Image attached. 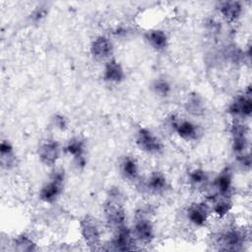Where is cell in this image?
I'll return each mask as SVG.
<instances>
[{
	"instance_id": "cell-18",
	"label": "cell",
	"mask_w": 252,
	"mask_h": 252,
	"mask_svg": "<svg viewBox=\"0 0 252 252\" xmlns=\"http://www.w3.org/2000/svg\"><path fill=\"white\" fill-rule=\"evenodd\" d=\"M146 189L154 195H161L168 189L166 176L160 171L152 172L146 180Z\"/></svg>"
},
{
	"instance_id": "cell-9",
	"label": "cell",
	"mask_w": 252,
	"mask_h": 252,
	"mask_svg": "<svg viewBox=\"0 0 252 252\" xmlns=\"http://www.w3.org/2000/svg\"><path fill=\"white\" fill-rule=\"evenodd\" d=\"M245 242V234L239 228H227L220 231L218 235L217 243L221 250H240Z\"/></svg>"
},
{
	"instance_id": "cell-15",
	"label": "cell",
	"mask_w": 252,
	"mask_h": 252,
	"mask_svg": "<svg viewBox=\"0 0 252 252\" xmlns=\"http://www.w3.org/2000/svg\"><path fill=\"white\" fill-rule=\"evenodd\" d=\"M85 149V142L80 137L71 138L64 148V151L73 158L74 164L78 168H82L86 165Z\"/></svg>"
},
{
	"instance_id": "cell-17",
	"label": "cell",
	"mask_w": 252,
	"mask_h": 252,
	"mask_svg": "<svg viewBox=\"0 0 252 252\" xmlns=\"http://www.w3.org/2000/svg\"><path fill=\"white\" fill-rule=\"evenodd\" d=\"M218 10L224 21L227 23H234L241 17L243 6L239 1H223L219 3Z\"/></svg>"
},
{
	"instance_id": "cell-1",
	"label": "cell",
	"mask_w": 252,
	"mask_h": 252,
	"mask_svg": "<svg viewBox=\"0 0 252 252\" xmlns=\"http://www.w3.org/2000/svg\"><path fill=\"white\" fill-rule=\"evenodd\" d=\"M103 213L107 223L114 229L125 224L126 213L121 202L119 190L111 189L103 206Z\"/></svg>"
},
{
	"instance_id": "cell-11",
	"label": "cell",
	"mask_w": 252,
	"mask_h": 252,
	"mask_svg": "<svg viewBox=\"0 0 252 252\" xmlns=\"http://www.w3.org/2000/svg\"><path fill=\"white\" fill-rule=\"evenodd\" d=\"M60 145L56 140L47 139L40 143L37 149V156L45 166H54L60 157Z\"/></svg>"
},
{
	"instance_id": "cell-13",
	"label": "cell",
	"mask_w": 252,
	"mask_h": 252,
	"mask_svg": "<svg viewBox=\"0 0 252 252\" xmlns=\"http://www.w3.org/2000/svg\"><path fill=\"white\" fill-rule=\"evenodd\" d=\"M135 242L136 240L133 236L132 230L126 224H123L114 229L111 245L115 250H133L135 248Z\"/></svg>"
},
{
	"instance_id": "cell-25",
	"label": "cell",
	"mask_w": 252,
	"mask_h": 252,
	"mask_svg": "<svg viewBox=\"0 0 252 252\" xmlns=\"http://www.w3.org/2000/svg\"><path fill=\"white\" fill-rule=\"evenodd\" d=\"M153 92L159 97H167L171 93V85L166 79H156L152 84Z\"/></svg>"
},
{
	"instance_id": "cell-16",
	"label": "cell",
	"mask_w": 252,
	"mask_h": 252,
	"mask_svg": "<svg viewBox=\"0 0 252 252\" xmlns=\"http://www.w3.org/2000/svg\"><path fill=\"white\" fill-rule=\"evenodd\" d=\"M102 78L109 84H120L125 79V71L117 60L111 58L104 65Z\"/></svg>"
},
{
	"instance_id": "cell-4",
	"label": "cell",
	"mask_w": 252,
	"mask_h": 252,
	"mask_svg": "<svg viewBox=\"0 0 252 252\" xmlns=\"http://www.w3.org/2000/svg\"><path fill=\"white\" fill-rule=\"evenodd\" d=\"M135 143L140 151L149 155L159 154L163 149L160 139L147 127H140L137 130Z\"/></svg>"
},
{
	"instance_id": "cell-24",
	"label": "cell",
	"mask_w": 252,
	"mask_h": 252,
	"mask_svg": "<svg viewBox=\"0 0 252 252\" xmlns=\"http://www.w3.org/2000/svg\"><path fill=\"white\" fill-rule=\"evenodd\" d=\"M188 182L194 188L206 187L209 183L208 173L202 168H194L188 173Z\"/></svg>"
},
{
	"instance_id": "cell-5",
	"label": "cell",
	"mask_w": 252,
	"mask_h": 252,
	"mask_svg": "<svg viewBox=\"0 0 252 252\" xmlns=\"http://www.w3.org/2000/svg\"><path fill=\"white\" fill-rule=\"evenodd\" d=\"M227 113L234 119H247L252 114V97L250 86L244 93L237 94L228 104Z\"/></svg>"
},
{
	"instance_id": "cell-7",
	"label": "cell",
	"mask_w": 252,
	"mask_h": 252,
	"mask_svg": "<svg viewBox=\"0 0 252 252\" xmlns=\"http://www.w3.org/2000/svg\"><path fill=\"white\" fill-rule=\"evenodd\" d=\"M131 230L135 240L141 244H150L155 237L154 223L145 213L136 215Z\"/></svg>"
},
{
	"instance_id": "cell-8",
	"label": "cell",
	"mask_w": 252,
	"mask_h": 252,
	"mask_svg": "<svg viewBox=\"0 0 252 252\" xmlns=\"http://www.w3.org/2000/svg\"><path fill=\"white\" fill-rule=\"evenodd\" d=\"M233 175L230 168L222 169L214 179L210 192V200L214 201L218 197H230L232 191Z\"/></svg>"
},
{
	"instance_id": "cell-20",
	"label": "cell",
	"mask_w": 252,
	"mask_h": 252,
	"mask_svg": "<svg viewBox=\"0 0 252 252\" xmlns=\"http://www.w3.org/2000/svg\"><path fill=\"white\" fill-rule=\"evenodd\" d=\"M122 177L129 181H135L139 177L140 168L137 159L131 156H126L122 158L119 165Z\"/></svg>"
},
{
	"instance_id": "cell-2",
	"label": "cell",
	"mask_w": 252,
	"mask_h": 252,
	"mask_svg": "<svg viewBox=\"0 0 252 252\" xmlns=\"http://www.w3.org/2000/svg\"><path fill=\"white\" fill-rule=\"evenodd\" d=\"M65 182V170L61 167L54 168L51 171L48 181L39 189L38 197L43 203L52 204L61 196Z\"/></svg>"
},
{
	"instance_id": "cell-27",
	"label": "cell",
	"mask_w": 252,
	"mask_h": 252,
	"mask_svg": "<svg viewBox=\"0 0 252 252\" xmlns=\"http://www.w3.org/2000/svg\"><path fill=\"white\" fill-rule=\"evenodd\" d=\"M48 13V9L47 6L45 5H39L37 6L30 15V20L32 23H38L40 22L42 19H44L46 17Z\"/></svg>"
},
{
	"instance_id": "cell-3",
	"label": "cell",
	"mask_w": 252,
	"mask_h": 252,
	"mask_svg": "<svg viewBox=\"0 0 252 252\" xmlns=\"http://www.w3.org/2000/svg\"><path fill=\"white\" fill-rule=\"evenodd\" d=\"M231 148L235 156H240L248 152L249 148V129L247 125L238 119H234L230 125Z\"/></svg>"
},
{
	"instance_id": "cell-14",
	"label": "cell",
	"mask_w": 252,
	"mask_h": 252,
	"mask_svg": "<svg viewBox=\"0 0 252 252\" xmlns=\"http://www.w3.org/2000/svg\"><path fill=\"white\" fill-rule=\"evenodd\" d=\"M90 51L95 60L107 61L113 54L112 41L105 35H98L92 41Z\"/></svg>"
},
{
	"instance_id": "cell-22",
	"label": "cell",
	"mask_w": 252,
	"mask_h": 252,
	"mask_svg": "<svg viewBox=\"0 0 252 252\" xmlns=\"http://www.w3.org/2000/svg\"><path fill=\"white\" fill-rule=\"evenodd\" d=\"M211 212L214 213L219 219H222L226 217L232 209L233 203L230 197H218L214 201H212Z\"/></svg>"
},
{
	"instance_id": "cell-23",
	"label": "cell",
	"mask_w": 252,
	"mask_h": 252,
	"mask_svg": "<svg viewBox=\"0 0 252 252\" xmlns=\"http://www.w3.org/2000/svg\"><path fill=\"white\" fill-rule=\"evenodd\" d=\"M185 109L194 116H200L205 112V103L198 94H191L185 101Z\"/></svg>"
},
{
	"instance_id": "cell-19",
	"label": "cell",
	"mask_w": 252,
	"mask_h": 252,
	"mask_svg": "<svg viewBox=\"0 0 252 252\" xmlns=\"http://www.w3.org/2000/svg\"><path fill=\"white\" fill-rule=\"evenodd\" d=\"M144 37L146 42L157 51H162L168 45V36L166 32L160 29H151L147 31Z\"/></svg>"
},
{
	"instance_id": "cell-10",
	"label": "cell",
	"mask_w": 252,
	"mask_h": 252,
	"mask_svg": "<svg viewBox=\"0 0 252 252\" xmlns=\"http://www.w3.org/2000/svg\"><path fill=\"white\" fill-rule=\"evenodd\" d=\"M80 231L85 242L92 248H95L100 244V229L93 217L86 216L80 222Z\"/></svg>"
},
{
	"instance_id": "cell-26",
	"label": "cell",
	"mask_w": 252,
	"mask_h": 252,
	"mask_svg": "<svg viewBox=\"0 0 252 252\" xmlns=\"http://www.w3.org/2000/svg\"><path fill=\"white\" fill-rule=\"evenodd\" d=\"M13 245L16 250L19 251H32L35 249V243L28 235L22 234L14 239Z\"/></svg>"
},
{
	"instance_id": "cell-29",
	"label": "cell",
	"mask_w": 252,
	"mask_h": 252,
	"mask_svg": "<svg viewBox=\"0 0 252 252\" xmlns=\"http://www.w3.org/2000/svg\"><path fill=\"white\" fill-rule=\"evenodd\" d=\"M237 160H238V163L240 166L243 167L244 170H248L250 169V166H251V158H250V154L249 152L243 154V155H240V156H237Z\"/></svg>"
},
{
	"instance_id": "cell-21",
	"label": "cell",
	"mask_w": 252,
	"mask_h": 252,
	"mask_svg": "<svg viewBox=\"0 0 252 252\" xmlns=\"http://www.w3.org/2000/svg\"><path fill=\"white\" fill-rule=\"evenodd\" d=\"M0 159L3 168L10 169L15 165L16 155L12 144L8 140H3L0 145Z\"/></svg>"
},
{
	"instance_id": "cell-6",
	"label": "cell",
	"mask_w": 252,
	"mask_h": 252,
	"mask_svg": "<svg viewBox=\"0 0 252 252\" xmlns=\"http://www.w3.org/2000/svg\"><path fill=\"white\" fill-rule=\"evenodd\" d=\"M168 123L173 132L184 141H196L201 135L199 126L191 120L181 118L176 115H171Z\"/></svg>"
},
{
	"instance_id": "cell-28",
	"label": "cell",
	"mask_w": 252,
	"mask_h": 252,
	"mask_svg": "<svg viewBox=\"0 0 252 252\" xmlns=\"http://www.w3.org/2000/svg\"><path fill=\"white\" fill-rule=\"evenodd\" d=\"M53 124L57 129H59L61 131L66 130L67 127H68V121H67L66 117L62 114H55L54 115Z\"/></svg>"
},
{
	"instance_id": "cell-12",
	"label": "cell",
	"mask_w": 252,
	"mask_h": 252,
	"mask_svg": "<svg viewBox=\"0 0 252 252\" xmlns=\"http://www.w3.org/2000/svg\"><path fill=\"white\" fill-rule=\"evenodd\" d=\"M211 214V208L205 202H196L187 208L186 218L190 223L197 227H203L207 224Z\"/></svg>"
}]
</instances>
